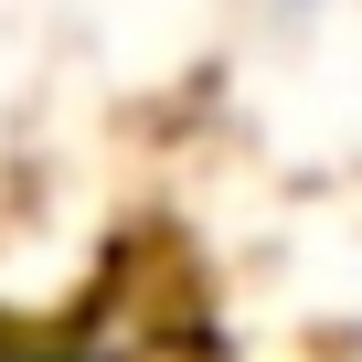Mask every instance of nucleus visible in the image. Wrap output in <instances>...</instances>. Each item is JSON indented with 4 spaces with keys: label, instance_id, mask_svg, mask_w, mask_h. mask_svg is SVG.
Returning <instances> with one entry per match:
<instances>
[{
    "label": "nucleus",
    "instance_id": "obj_1",
    "mask_svg": "<svg viewBox=\"0 0 362 362\" xmlns=\"http://www.w3.org/2000/svg\"><path fill=\"white\" fill-rule=\"evenodd\" d=\"M267 11H277V22H298V11H320V0H267Z\"/></svg>",
    "mask_w": 362,
    "mask_h": 362
}]
</instances>
